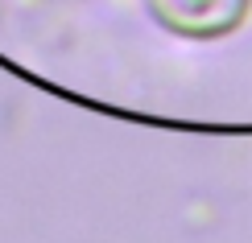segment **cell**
I'll return each instance as SVG.
<instances>
[{
  "instance_id": "cell-1",
  "label": "cell",
  "mask_w": 252,
  "mask_h": 243,
  "mask_svg": "<svg viewBox=\"0 0 252 243\" xmlns=\"http://www.w3.org/2000/svg\"><path fill=\"white\" fill-rule=\"evenodd\" d=\"M157 29L182 41H223L248 17L252 0H141Z\"/></svg>"
}]
</instances>
